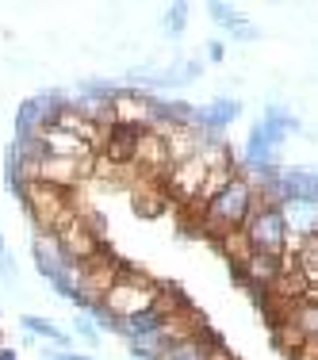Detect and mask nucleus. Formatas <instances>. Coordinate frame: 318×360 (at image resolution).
I'll return each mask as SVG.
<instances>
[{
	"label": "nucleus",
	"mask_w": 318,
	"mask_h": 360,
	"mask_svg": "<svg viewBox=\"0 0 318 360\" xmlns=\"http://www.w3.org/2000/svg\"><path fill=\"white\" fill-rule=\"evenodd\" d=\"M257 207V195H253V184H249V176L238 169V176L230 180L227 188H222L215 200L203 203V211L196 215V222H200V230L208 238H215V242H222V238L238 234V230L249 222V215H253Z\"/></svg>",
	"instance_id": "obj_1"
},
{
	"label": "nucleus",
	"mask_w": 318,
	"mask_h": 360,
	"mask_svg": "<svg viewBox=\"0 0 318 360\" xmlns=\"http://www.w3.org/2000/svg\"><path fill=\"white\" fill-rule=\"evenodd\" d=\"M161 291H165L161 280L146 276L142 269H127V264H123V269H119V276H115V284H111L108 295L100 299L96 314H104L108 326L115 330L119 322H127V319H134V314L150 311V307L161 299Z\"/></svg>",
	"instance_id": "obj_2"
},
{
	"label": "nucleus",
	"mask_w": 318,
	"mask_h": 360,
	"mask_svg": "<svg viewBox=\"0 0 318 360\" xmlns=\"http://www.w3.org/2000/svg\"><path fill=\"white\" fill-rule=\"evenodd\" d=\"M242 234L249 238V250H253V253L284 257V253H288V245H291L284 207H265V203H257L253 215H249V222L242 226Z\"/></svg>",
	"instance_id": "obj_3"
},
{
	"label": "nucleus",
	"mask_w": 318,
	"mask_h": 360,
	"mask_svg": "<svg viewBox=\"0 0 318 360\" xmlns=\"http://www.w3.org/2000/svg\"><path fill=\"white\" fill-rule=\"evenodd\" d=\"M39 146L42 153H50V158H73V161H96V150H92L84 139H77V134L62 131V127H46V131L39 134Z\"/></svg>",
	"instance_id": "obj_4"
},
{
	"label": "nucleus",
	"mask_w": 318,
	"mask_h": 360,
	"mask_svg": "<svg viewBox=\"0 0 318 360\" xmlns=\"http://www.w3.org/2000/svg\"><path fill=\"white\" fill-rule=\"evenodd\" d=\"M31 250H35V269H39V276H46L50 284H54V280L62 276V272L70 269V264H73L70 257H65L62 242H58L54 234H35Z\"/></svg>",
	"instance_id": "obj_5"
},
{
	"label": "nucleus",
	"mask_w": 318,
	"mask_h": 360,
	"mask_svg": "<svg viewBox=\"0 0 318 360\" xmlns=\"http://www.w3.org/2000/svg\"><path fill=\"white\" fill-rule=\"evenodd\" d=\"M219 349H222L219 333H215V330H203L200 338H184V341L165 345L161 360H215V353H219Z\"/></svg>",
	"instance_id": "obj_6"
},
{
	"label": "nucleus",
	"mask_w": 318,
	"mask_h": 360,
	"mask_svg": "<svg viewBox=\"0 0 318 360\" xmlns=\"http://www.w3.org/2000/svg\"><path fill=\"white\" fill-rule=\"evenodd\" d=\"M284 195H288V203H314L318 207V169H284Z\"/></svg>",
	"instance_id": "obj_7"
},
{
	"label": "nucleus",
	"mask_w": 318,
	"mask_h": 360,
	"mask_svg": "<svg viewBox=\"0 0 318 360\" xmlns=\"http://www.w3.org/2000/svg\"><path fill=\"white\" fill-rule=\"evenodd\" d=\"M284 219H288L291 245L303 242V238H318V207L314 203H284Z\"/></svg>",
	"instance_id": "obj_8"
},
{
	"label": "nucleus",
	"mask_w": 318,
	"mask_h": 360,
	"mask_svg": "<svg viewBox=\"0 0 318 360\" xmlns=\"http://www.w3.org/2000/svg\"><path fill=\"white\" fill-rule=\"evenodd\" d=\"M238 115H242V104H238L234 96H219V100H211L208 108H200V123H203V131H211V134H222Z\"/></svg>",
	"instance_id": "obj_9"
},
{
	"label": "nucleus",
	"mask_w": 318,
	"mask_h": 360,
	"mask_svg": "<svg viewBox=\"0 0 318 360\" xmlns=\"http://www.w3.org/2000/svg\"><path fill=\"white\" fill-rule=\"evenodd\" d=\"M20 326L31 333V338H42V341H50V345H58V349L70 345V333H65L62 326H54L50 319H39V314H20Z\"/></svg>",
	"instance_id": "obj_10"
},
{
	"label": "nucleus",
	"mask_w": 318,
	"mask_h": 360,
	"mask_svg": "<svg viewBox=\"0 0 318 360\" xmlns=\"http://www.w3.org/2000/svg\"><path fill=\"white\" fill-rule=\"evenodd\" d=\"M211 20L219 23L222 31H230V35H238V31L249 23L242 12H234V8H227V4H211Z\"/></svg>",
	"instance_id": "obj_11"
},
{
	"label": "nucleus",
	"mask_w": 318,
	"mask_h": 360,
	"mask_svg": "<svg viewBox=\"0 0 318 360\" xmlns=\"http://www.w3.org/2000/svg\"><path fill=\"white\" fill-rule=\"evenodd\" d=\"M188 27V4H169L165 8V31L169 35H180Z\"/></svg>",
	"instance_id": "obj_12"
},
{
	"label": "nucleus",
	"mask_w": 318,
	"mask_h": 360,
	"mask_svg": "<svg viewBox=\"0 0 318 360\" xmlns=\"http://www.w3.org/2000/svg\"><path fill=\"white\" fill-rule=\"evenodd\" d=\"M73 333H77V338H84L89 345H100V330L84 319V314H77V319H73Z\"/></svg>",
	"instance_id": "obj_13"
},
{
	"label": "nucleus",
	"mask_w": 318,
	"mask_h": 360,
	"mask_svg": "<svg viewBox=\"0 0 318 360\" xmlns=\"http://www.w3.org/2000/svg\"><path fill=\"white\" fill-rule=\"evenodd\" d=\"M0 276H4V280H12V284H15V264L8 261V250H4V234H0Z\"/></svg>",
	"instance_id": "obj_14"
},
{
	"label": "nucleus",
	"mask_w": 318,
	"mask_h": 360,
	"mask_svg": "<svg viewBox=\"0 0 318 360\" xmlns=\"http://www.w3.org/2000/svg\"><path fill=\"white\" fill-rule=\"evenodd\" d=\"M208 58H211V62H222V58H227V42H222V39H211V42H208Z\"/></svg>",
	"instance_id": "obj_15"
},
{
	"label": "nucleus",
	"mask_w": 318,
	"mask_h": 360,
	"mask_svg": "<svg viewBox=\"0 0 318 360\" xmlns=\"http://www.w3.org/2000/svg\"><path fill=\"white\" fill-rule=\"evenodd\" d=\"M291 360H318V338H311V341H307V345L299 349V353L291 356Z\"/></svg>",
	"instance_id": "obj_16"
},
{
	"label": "nucleus",
	"mask_w": 318,
	"mask_h": 360,
	"mask_svg": "<svg viewBox=\"0 0 318 360\" xmlns=\"http://www.w3.org/2000/svg\"><path fill=\"white\" fill-rule=\"evenodd\" d=\"M0 360H23V356H20V349H12V345L0 341Z\"/></svg>",
	"instance_id": "obj_17"
},
{
	"label": "nucleus",
	"mask_w": 318,
	"mask_h": 360,
	"mask_svg": "<svg viewBox=\"0 0 318 360\" xmlns=\"http://www.w3.org/2000/svg\"><path fill=\"white\" fill-rule=\"evenodd\" d=\"M65 360H92L89 353H65Z\"/></svg>",
	"instance_id": "obj_18"
},
{
	"label": "nucleus",
	"mask_w": 318,
	"mask_h": 360,
	"mask_svg": "<svg viewBox=\"0 0 318 360\" xmlns=\"http://www.w3.org/2000/svg\"><path fill=\"white\" fill-rule=\"evenodd\" d=\"M215 360H234V356H230L227 349H219V353H215Z\"/></svg>",
	"instance_id": "obj_19"
}]
</instances>
